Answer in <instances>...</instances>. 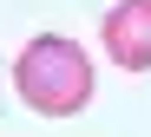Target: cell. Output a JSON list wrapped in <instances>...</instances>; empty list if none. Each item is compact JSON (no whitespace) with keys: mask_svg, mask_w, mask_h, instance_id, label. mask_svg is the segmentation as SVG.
Returning <instances> with one entry per match:
<instances>
[{"mask_svg":"<svg viewBox=\"0 0 151 137\" xmlns=\"http://www.w3.org/2000/svg\"><path fill=\"white\" fill-rule=\"evenodd\" d=\"M13 92L27 98V111H40V118L86 111V98H92V59H86V46L66 39V33H33L20 46V59H13Z\"/></svg>","mask_w":151,"mask_h":137,"instance_id":"cell-1","label":"cell"},{"mask_svg":"<svg viewBox=\"0 0 151 137\" xmlns=\"http://www.w3.org/2000/svg\"><path fill=\"white\" fill-rule=\"evenodd\" d=\"M105 52L125 72H151V0H118L105 13Z\"/></svg>","mask_w":151,"mask_h":137,"instance_id":"cell-2","label":"cell"}]
</instances>
